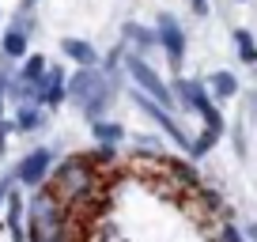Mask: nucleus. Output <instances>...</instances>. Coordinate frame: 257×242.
<instances>
[{
    "mask_svg": "<svg viewBox=\"0 0 257 242\" xmlns=\"http://www.w3.org/2000/svg\"><path fill=\"white\" fill-rule=\"evenodd\" d=\"M46 182L64 204H83L98 189L95 159H91V155H72V159H64L61 167L53 170V178H46Z\"/></svg>",
    "mask_w": 257,
    "mask_h": 242,
    "instance_id": "obj_1",
    "label": "nucleus"
},
{
    "mask_svg": "<svg viewBox=\"0 0 257 242\" xmlns=\"http://www.w3.org/2000/svg\"><path fill=\"white\" fill-rule=\"evenodd\" d=\"M64 98H72V102L95 121V117L106 113L113 91H110V80H106L95 65H80V72H76L72 80H64Z\"/></svg>",
    "mask_w": 257,
    "mask_h": 242,
    "instance_id": "obj_2",
    "label": "nucleus"
},
{
    "mask_svg": "<svg viewBox=\"0 0 257 242\" xmlns=\"http://www.w3.org/2000/svg\"><path fill=\"white\" fill-rule=\"evenodd\" d=\"M23 212H27V234H31V242L49 238V234L64 231V223H68V204L53 189H42V186H34V197L23 204Z\"/></svg>",
    "mask_w": 257,
    "mask_h": 242,
    "instance_id": "obj_3",
    "label": "nucleus"
},
{
    "mask_svg": "<svg viewBox=\"0 0 257 242\" xmlns=\"http://www.w3.org/2000/svg\"><path fill=\"white\" fill-rule=\"evenodd\" d=\"M125 72H128V80L137 83L148 98H155V102L167 106V110L174 106V91H170L167 83H163V76L144 61V53H133V57H128V61H125Z\"/></svg>",
    "mask_w": 257,
    "mask_h": 242,
    "instance_id": "obj_4",
    "label": "nucleus"
},
{
    "mask_svg": "<svg viewBox=\"0 0 257 242\" xmlns=\"http://www.w3.org/2000/svg\"><path fill=\"white\" fill-rule=\"evenodd\" d=\"M174 102L185 106L189 113H201L208 129H223V117H219V110L212 106V98H208V91H204L201 80H178L174 83Z\"/></svg>",
    "mask_w": 257,
    "mask_h": 242,
    "instance_id": "obj_5",
    "label": "nucleus"
},
{
    "mask_svg": "<svg viewBox=\"0 0 257 242\" xmlns=\"http://www.w3.org/2000/svg\"><path fill=\"white\" fill-rule=\"evenodd\" d=\"M49 167H53V152L49 148H34V152H27L23 159H19L16 167V178L23 182V186H46V178H49Z\"/></svg>",
    "mask_w": 257,
    "mask_h": 242,
    "instance_id": "obj_6",
    "label": "nucleus"
},
{
    "mask_svg": "<svg viewBox=\"0 0 257 242\" xmlns=\"http://www.w3.org/2000/svg\"><path fill=\"white\" fill-rule=\"evenodd\" d=\"M155 42L170 53V61H182L185 57V34L178 27L174 16H159V31H155Z\"/></svg>",
    "mask_w": 257,
    "mask_h": 242,
    "instance_id": "obj_7",
    "label": "nucleus"
},
{
    "mask_svg": "<svg viewBox=\"0 0 257 242\" xmlns=\"http://www.w3.org/2000/svg\"><path fill=\"white\" fill-rule=\"evenodd\" d=\"M34 98H38L42 106H57L64 98V72L61 68H49L38 76V83H34Z\"/></svg>",
    "mask_w": 257,
    "mask_h": 242,
    "instance_id": "obj_8",
    "label": "nucleus"
},
{
    "mask_svg": "<svg viewBox=\"0 0 257 242\" xmlns=\"http://www.w3.org/2000/svg\"><path fill=\"white\" fill-rule=\"evenodd\" d=\"M42 121H46V106L42 102H19L16 117H12V129L16 133H34V129H42Z\"/></svg>",
    "mask_w": 257,
    "mask_h": 242,
    "instance_id": "obj_9",
    "label": "nucleus"
},
{
    "mask_svg": "<svg viewBox=\"0 0 257 242\" xmlns=\"http://www.w3.org/2000/svg\"><path fill=\"white\" fill-rule=\"evenodd\" d=\"M27 38H31V31H23V27H12V31H4V38H0V49H4V57L8 61H23L27 57Z\"/></svg>",
    "mask_w": 257,
    "mask_h": 242,
    "instance_id": "obj_10",
    "label": "nucleus"
},
{
    "mask_svg": "<svg viewBox=\"0 0 257 242\" xmlns=\"http://www.w3.org/2000/svg\"><path fill=\"white\" fill-rule=\"evenodd\" d=\"M61 53L68 57V61H76V65H98L95 46H91V42H83V38H64V42H61Z\"/></svg>",
    "mask_w": 257,
    "mask_h": 242,
    "instance_id": "obj_11",
    "label": "nucleus"
},
{
    "mask_svg": "<svg viewBox=\"0 0 257 242\" xmlns=\"http://www.w3.org/2000/svg\"><path fill=\"white\" fill-rule=\"evenodd\" d=\"M204 91H208V98H231L234 91H238V80H234L231 72H212L208 80H204Z\"/></svg>",
    "mask_w": 257,
    "mask_h": 242,
    "instance_id": "obj_12",
    "label": "nucleus"
},
{
    "mask_svg": "<svg viewBox=\"0 0 257 242\" xmlns=\"http://www.w3.org/2000/svg\"><path fill=\"white\" fill-rule=\"evenodd\" d=\"M4 208H8V227H12V242H23V201H19V193H8V201H4Z\"/></svg>",
    "mask_w": 257,
    "mask_h": 242,
    "instance_id": "obj_13",
    "label": "nucleus"
},
{
    "mask_svg": "<svg viewBox=\"0 0 257 242\" xmlns=\"http://www.w3.org/2000/svg\"><path fill=\"white\" fill-rule=\"evenodd\" d=\"M46 72V57H38V53H27L23 57V68H19V80H27V83H38V76Z\"/></svg>",
    "mask_w": 257,
    "mask_h": 242,
    "instance_id": "obj_14",
    "label": "nucleus"
},
{
    "mask_svg": "<svg viewBox=\"0 0 257 242\" xmlns=\"http://www.w3.org/2000/svg\"><path fill=\"white\" fill-rule=\"evenodd\" d=\"M95 137H98V144H117L125 133H121L117 121H102V117H95Z\"/></svg>",
    "mask_w": 257,
    "mask_h": 242,
    "instance_id": "obj_15",
    "label": "nucleus"
},
{
    "mask_svg": "<svg viewBox=\"0 0 257 242\" xmlns=\"http://www.w3.org/2000/svg\"><path fill=\"white\" fill-rule=\"evenodd\" d=\"M234 46H238L246 65H257V46H253V38H249V31H234Z\"/></svg>",
    "mask_w": 257,
    "mask_h": 242,
    "instance_id": "obj_16",
    "label": "nucleus"
},
{
    "mask_svg": "<svg viewBox=\"0 0 257 242\" xmlns=\"http://www.w3.org/2000/svg\"><path fill=\"white\" fill-rule=\"evenodd\" d=\"M125 34H128V38H133V42H137V46H140V49H148V46H155V34H148V31H144V27H137V23H128V27H125Z\"/></svg>",
    "mask_w": 257,
    "mask_h": 242,
    "instance_id": "obj_17",
    "label": "nucleus"
},
{
    "mask_svg": "<svg viewBox=\"0 0 257 242\" xmlns=\"http://www.w3.org/2000/svg\"><path fill=\"white\" fill-rule=\"evenodd\" d=\"M133 144H137V152L144 148V155H152V159H163V144H159L155 137H137Z\"/></svg>",
    "mask_w": 257,
    "mask_h": 242,
    "instance_id": "obj_18",
    "label": "nucleus"
},
{
    "mask_svg": "<svg viewBox=\"0 0 257 242\" xmlns=\"http://www.w3.org/2000/svg\"><path fill=\"white\" fill-rule=\"evenodd\" d=\"M219 242H246V238H242V231H238V227H231V223H227L223 231H219Z\"/></svg>",
    "mask_w": 257,
    "mask_h": 242,
    "instance_id": "obj_19",
    "label": "nucleus"
},
{
    "mask_svg": "<svg viewBox=\"0 0 257 242\" xmlns=\"http://www.w3.org/2000/svg\"><path fill=\"white\" fill-rule=\"evenodd\" d=\"M8 193H12V182H8V178H0V212H4V201H8Z\"/></svg>",
    "mask_w": 257,
    "mask_h": 242,
    "instance_id": "obj_20",
    "label": "nucleus"
},
{
    "mask_svg": "<svg viewBox=\"0 0 257 242\" xmlns=\"http://www.w3.org/2000/svg\"><path fill=\"white\" fill-rule=\"evenodd\" d=\"M193 4V12H197V16H208V0H189Z\"/></svg>",
    "mask_w": 257,
    "mask_h": 242,
    "instance_id": "obj_21",
    "label": "nucleus"
},
{
    "mask_svg": "<svg viewBox=\"0 0 257 242\" xmlns=\"http://www.w3.org/2000/svg\"><path fill=\"white\" fill-rule=\"evenodd\" d=\"M34 242H68V234L57 231V234H49V238H34Z\"/></svg>",
    "mask_w": 257,
    "mask_h": 242,
    "instance_id": "obj_22",
    "label": "nucleus"
},
{
    "mask_svg": "<svg viewBox=\"0 0 257 242\" xmlns=\"http://www.w3.org/2000/svg\"><path fill=\"white\" fill-rule=\"evenodd\" d=\"M249 238H253V242H257V223H253V227H249Z\"/></svg>",
    "mask_w": 257,
    "mask_h": 242,
    "instance_id": "obj_23",
    "label": "nucleus"
},
{
    "mask_svg": "<svg viewBox=\"0 0 257 242\" xmlns=\"http://www.w3.org/2000/svg\"><path fill=\"white\" fill-rule=\"evenodd\" d=\"M31 4H34V0H31Z\"/></svg>",
    "mask_w": 257,
    "mask_h": 242,
    "instance_id": "obj_24",
    "label": "nucleus"
}]
</instances>
